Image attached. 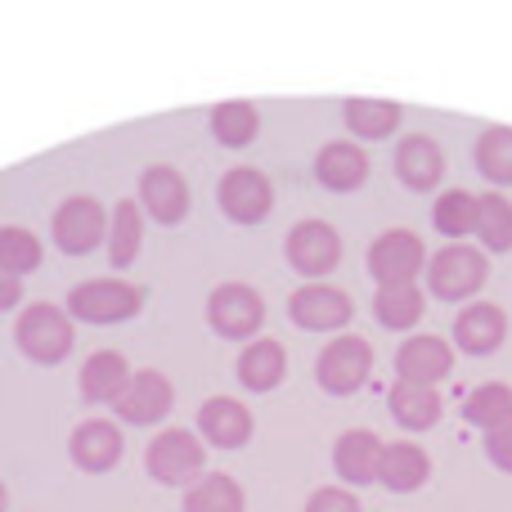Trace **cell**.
Masks as SVG:
<instances>
[{"mask_svg":"<svg viewBox=\"0 0 512 512\" xmlns=\"http://www.w3.org/2000/svg\"><path fill=\"white\" fill-rule=\"evenodd\" d=\"M63 310L81 324H122V319H135L144 310V288L131 279H117V274H99V279L72 283Z\"/></svg>","mask_w":512,"mask_h":512,"instance_id":"obj_1","label":"cell"},{"mask_svg":"<svg viewBox=\"0 0 512 512\" xmlns=\"http://www.w3.org/2000/svg\"><path fill=\"white\" fill-rule=\"evenodd\" d=\"M427 297L436 301H472L490 279V256L472 243H445L436 256H427Z\"/></svg>","mask_w":512,"mask_h":512,"instance_id":"obj_2","label":"cell"},{"mask_svg":"<svg viewBox=\"0 0 512 512\" xmlns=\"http://www.w3.org/2000/svg\"><path fill=\"white\" fill-rule=\"evenodd\" d=\"M14 342L32 364H59L72 355L77 328H72V315L63 306H54V301H32V306L18 310Z\"/></svg>","mask_w":512,"mask_h":512,"instance_id":"obj_3","label":"cell"},{"mask_svg":"<svg viewBox=\"0 0 512 512\" xmlns=\"http://www.w3.org/2000/svg\"><path fill=\"white\" fill-rule=\"evenodd\" d=\"M144 468L162 486H194L207 472V445L189 427H162L144 450Z\"/></svg>","mask_w":512,"mask_h":512,"instance_id":"obj_4","label":"cell"},{"mask_svg":"<svg viewBox=\"0 0 512 512\" xmlns=\"http://www.w3.org/2000/svg\"><path fill=\"white\" fill-rule=\"evenodd\" d=\"M373 342L360 333H337L324 342V351L315 355V382L328 396H355L373 373Z\"/></svg>","mask_w":512,"mask_h":512,"instance_id":"obj_5","label":"cell"},{"mask_svg":"<svg viewBox=\"0 0 512 512\" xmlns=\"http://www.w3.org/2000/svg\"><path fill=\"white\" fill-rule=\"evenodd\" d=\"M342 252H346L342 230H337L333 221H319V216H306V221H297L288 230V239H283V256H288V265L306 283L328 279V274L342 265Z\"/></svg>","mask_w":512,"mask_h":512,"instance_id":"obj_6","label":"cell"},{"mask_svg":"<svg viewBox=\"0 0 512 512\" xmlns=\"http://www.w3.org/2000/svg\"><path fill=\"white\" fill-rule=\"evenodd\" d=\"M207 324L216 337H230V342H252L265 324V297L243 279L216 283L207 292Z\"/></svg>","mask_w":512,"mask_h":512,"instance_id":"obj_7","label":"cell"},{"mask_svg":"<svg viewBox=\"0 0 512 512\" xmlns=\"http://www.w3.org/2000/svg\"><path fill=\"white\" fill-rule=\"evenodd\" d=\"M288 319L306 333H346V324L355 319V301L346 288L319 279V283H301L288 297Z\"/></svg>","mask_w":512,"mask_h":512,"instance_id":"obj_8","label":"cell"},{"mask_svg":"<svg viewBox=\"0 0 512 512\" xmlns=\"http://www.w3.org/2000/svg\"><path fill=\"white\" fill-rule=\"evenodd\" d=\"M50 230H54V243L68 256H86L108 239V207L90 194H72L54 207Z\"/></svg>","mask_w":512,"mask_h":512,"instance_id":"obj_9","label":"cell"},{"mask_svg":"<svg viewBox=\"0 0 512 512\" xmlns=\"http://www.w3.org/2000/svg\"><path fill=\"white\" fill-rule=\"evenodd\" d=\"M216 207H221L234 225H261L265 216L274 212L270 176H265L261 167H248V162L230 167L221 176V185H216Z\"/></svg>","mask_w":512,"mask_h":512,"instance_id":"obj_10","label":"cell"},{"mask_svg":"<svg viewBox=\"0 0 512 512\" xmlns=\"http://www.w3.org/2000/svg\"><path fill=\"white\" fill-rule=\"evenodd\" d=\"M135 203H140V212H149V221L180 225L189 216V207H194V194H189V180H185L180 167H171V162H153V167L140 171Z\"/></svg>","mask_w":512,"mask_h":512,"instance_id":"obj_11","label":"cell"},{"mask_svg":"<svg viewBox=\"0 0 512 512\" xmlns=\"http://www.w3.org/2000/svg\"><path fill=\"white\" fill-rule=\"evenodd\" d=\"M369 274L382 283H418V274L427 270V243L418 239L414 230L396 225V230H382L378 239L369 243Z\"/></svg>","mask_w":512,"mask_h":512,"instance_id":"obj_12","label":"cell"},{"mask_svg":"<svg viewBox=\"0 0 512 512\" xmlns=\"http://www.w3.org/2000/svg\"><path fill=\"white\" fill-rule=\"evenodd\" d=\"M171 409H176V387H171L167 373L162 369H135L131 382H126V391L117 396L113 414L131 427H153V423H162Z\"/></svg>","mask_w":512,"mask_h":512,"instance_id":"obj_13","label":"cell"},{"mask_svg":"<svg viewBox=\"0 0 512 512\" xmlns=\"http://www.w3.org/2000/svg\"><path fill=\"white\" fill-rule=\"evenodd\" d=\"M391 167H396V180L405 189H414V194H432L436 185L445 180V149L436 144V135L427 131H409L400 135L396 153H391Z\"/></svg>","mask_w":512,"mask_h":512,"instance_id":"obj_14","label":"cell"},{"mask_svg":"<svg viewBox=\"0 0 512 512\" xmlns=\"http://www.w3.org/2000/svg\"><path fill=\"white\" fill-rule=\"evenodd\" d=\"M68 454L81 472H113L126 454V436L113 418H81L68 436Z\"/></svg>","mask_w":512,"mask_h":512,"instance_id":"obj_15","label":"cell"},{"mask_svg":"<svg viewBox=\"0 0 512 512\" xmlns=\"http://www.w3.org/2000/svg\"><path fill=\"white\" fill-rule=\"evenodd\" d=\"M256 432L252 409L239 396H207L198 409V436H203L207 450H243Z\"/></svg>","mask_w":512,"mask_h":512,"instance_id":"obj_16","label":"cell"},{"mask_svg":"<svg viewBox=\"0 0 512 512\" xmlns=\"http://www.w3.org/2000/svg\"><path fill=\"white\" fill-rule=\"evenodd\" d=\"M454 373V346L450 337L441 333H414L400 342L396 351V378L400 382H423V387H436Z\"/></svg>","mask_w":512,"mask_h":512,"instance_id":"obj_17","label":"cell"},{"mask_svg":"<svg viewBox=\"0 0 512 512\" xmlns=\"http://www.w3.org/2000/svg\"><path fill=\"white\" fill-rule=\"evenodd\" d=\"M369 176H373V162H369V149H364V144H355V140L319 144L315 180L328 189V194H355Z\"/></svg>","mask_w":512,"mask_h":512,"instance_id":"obj_18","label":"cell"},{"mask_svg":"<svg viewBox=\"0 0 512 512\" xmlns=\"http://www.w3.org/2000/svg\"><path fill=\"white\" fill-rule=\"evenodd\" d=\"M378 459H382V436L373 427H346L333 441V472L346 490H360L378 481Z\"/></svg>","mask_w":512,"mask_h":512,"instance_id":"obj_19","label":"cell"},{"mask_svg":"<svg viewBox=\"0 0 512 512\" xmlns=\"http://www.w3.org/2000/svg\"><path fill=\"white\" fill-rule=\"evenodd\" d=\"M508 337V310L499 301H468L454 315V342L468 355H495Z\"/></svg>","mask_w":512,"mask_h":512,"instance_id":"obj_20","label":"cell"},{"mask_svg":"<svg viewBox=\"0 0 512 512\" xmlns=\"http://www.w3.org/2000/svg\"><path fill=\"white\" fill-rule=\"evenodd\" d=\"M432 481V454L418 441H382L378 459V486L396 490V495H414Z\"/></svg>","mask_w":512,"mask_h":512,"instance_id":"obj_21","label":"cell"},{"mask_svg":"<svg viewBox=\"0 0 512 512\" xmlns=\"http://www.w3.org/2000/svg\"><path fill=\"white\" fill-rule=\"evenodd\" d=\"M131 373L135 369L122 351H90L86 360H81V373H77L81 400H86V405H117V396L126 391Z\"/></svg>","mask_w":512,"mask_h":512,"instance_id":"obj_22","label":"cell"},{"mask_svg":"<svg viewBox=\"0 0 512 512\" xmlns=\"http://www.w3.org/2000/svg\"><path fill=\"white\" fill-rule=\"evenodd\" d=\"M283 378H288V346H283L279 337H252V342H243V351H239L243 387L265 396V391H274Z\"/></svg>","mask_w":512,"mask_h":512,"instance_id":"obj_23","label":"cell"},{"mask_svg":"<svg viewBox=\"0 0 512 512\" xmlns=\"http://www.w3.org/2000/svg\"><path fill=\"white\" fill-rule=\"evenodd\" d=\"M387 409L405 432H427V427L441 423L445 405H441V391L436 387H423V382H391L387 391Z\"/></svg>","mask_w":512,"mask_h":512,"instance_id":"obj_24","label":"cell"},{"mask_svg":"<svg viewBox=\"0 0 512 512\" xmlns=\"http://www.w3.org/2000/svg\"><path fill=\"white\" fill-rule=\"evenodd\" d=\"M342 122L346 131L355 135V144H369V140H391V135L400 131V122H405V108L396 104V99H346L342 104Z\"/></svg>","mask_w":512,"mask_h":512,"instance_id":"obj_25","label":"cell"},{"mask_svg":"<svg viewBox=\"0 0 512 512\" xmlns=\"http://www.w3.org/2000/svg\"><path fill=\"white\" fill-rule=\"evenodd\" d=\"M144 248V212L135 198H117L113 212H108V239H104V252H108V265L113 270H126L135 265V256Z\"/></svg>","mask_w":512,"mask_h":512,"instance_id":"obj_26","label":"cell"},{"mask_svg":"<svg viewBox=\"0 0 512 512\" xmlns=\"http://www.w3.org/2000/svg\"><path fill=\"white\" fill-rule=\"evenodd\" d=\"M373 315L391 333H409L427 315V288H418V283H382L373 292Z\"/></svg>","mask_w":512,"mask_h":512,"instance_id":"obj_27","label":"cell"},{"mask_svg":"<svg viewBox=\"0 0 512 512\" xmlns=\"http://www.w3.org/2000/svg\"><path fill=\"white\" fill-rule=\"evenodd\" d=\"M207 122H212V135L221 149H248L261 135V108L252 99H225L207 113Z\"/></svg>","mask_w":512,"mask_h":512,"instance_id":"obj_28","label":"cell"},{"mask_svg":"<svg viewBox=\"0 0 512 512\" xmlns=\"http://www.w3.org/2000/svg\"><path fill=\"white\" fill-rule=\"evenodd\" d=\"M185 512H248V490L230 472H203L185 486Z\"/></svg>","mask_w":512,"mask_h":512,"instance_id":"obj_29","label":"cell"},{"mask_svg":"<svg viewBox=\"0 0 512 512\" xmlns=\"http://www.w3.org/2000/svg\"><path fill=\"white\" fill-rule=\"evenodd\" d=\"M477 203H481V194H472V189H445L432 203V225L445 239L463 243L468 234H477Z\"/></svg>","mask_w":512,"mask_h":512,"instance_id":"obj_30","label":"cell"},{"mask_svg":"<svg viewBox=\"0 0 512 512\" xmlns=\"http://www.w3.org/2000/svg\"><path fill=\"white\" fill-rule=\"evenodd\" d=\"M472 158H477V171L490 180V185L508 189L512 185V126H486L472 144Z\"/></svg>","mask_w":512,"mask_h":512,"instance_id":"obj_31","label":"cell"},{"mask_svg":"<svg viewBox=\"0 0 512 512\" xmlns=\"http://www.w3.org/2000/svg\"><path fill=\"white\" fill-rule=\"evenodd\" d=\"M477 243H481V252H512V198L508 194H481Z\"/></svg>","mask_w":512,"mask_h":512,"instance_id":"obj_32","label":"cell"},{"mask_svg":"<svg viewBox=\"0 0 512 512\" xmlns=\"http://www.w3.org/2000/svg\"><path fill=\"white\" fill-rule=\"evenodd\" d=\"M508 414H512V387L508 382H481V387H472L468 400H463V418H468V427H481V432L499 427Z\"/></svg>","mask_w":512,"mask_h":512,"instance_id":"obj_33","label":"cell"},{"mask_svg":"<svg viewBox=\"0 0 512 512\" xmlns=\"http://www.w3.org/2000/svg\"><path fill=\"white\" fill-rule=\"evenodd\" d=\"M41 239L27 225H0V270L27 279L32 270H41Z\"/></svg>","mask_w":512,"mask_h":512,"instance_id":"obj_34","label":"cell"},{"mask_svg":"<svg viewBox=\"0 0 512 512\" xmlns=\"http://www.w3.org/2000/svg\"><path fill=\"white\" fill-rule=\"evenodd\" d=\"M301 512H364L360 508V495L346 486H319L315 495L306 499V508Z\"/></svg>","mask_w":512,"mask_h":512,"instance_id":"obj_35","label":"cell"},{"mask_svg":"<svg viewBox=\"0 0 512 512\" xmlns=\"http://www.w3.org/2000/svg\"><path fill=\"white\" fill-rule=\"evenodd\" d=\"M481 445H486V459L495 463L499 472H512V414H508L499 427H490Z\"/></svg>","mask_w":512,"mask_h":512,"instance_id":"obj_36","label":"cell"},{"mask_svg":"<svg viewBox=\"0 0 512 512\" xmlns=\"http://www.w3.org/2000/svg\"><path fill=\"white\" fill-rule=\"evenodd\" d=\"M18 301H23V279H14V274L0 270V310H14Z\"/></svg>","mask_w":512,"mask_h":512,"instance_id":"obj_37","label":"cell"},{"mask_svg":"<svg viewBox=\"0 0 512 512\" xmlns=\"http://www.w3.org/2000/svg\"><path fill=\"white\" fill-rule=\"evenodd\" d=\"M5 508H9V486L0 481V512H5Z\"/></svg>","mask_w":512,"mask_h":512,"instance_id":"obj_38","label":"cell"}]
</instances>
